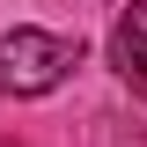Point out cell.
Returning <instances> with one entry per match:
<instances>
[{
	"instance_id": "6da1fadb",
	"label": "cell",
	"mask_w": 147,
	"mask_h": 147,
	"mask_svg": "<svg viewBox=\"0 0 147 147\" xmlns=\"http://www.w3.org/2000/svg\"><path fill=\"white\" fill-rule=\"evenodd\" d=\"M81 44L52 30H7L0 37V96H52L59 81L74 74Z\"/></svg>"
},
{
	"instance_id": "3957f363",
	"label": "cell",
	"mask_w": 147,
	"mask_h": 147,
	"mask_svg": "<svg viewBox=\"0 0 147 147\" xmlns=\"http://www.w3.org/2000/svg\"><path fill=\"white\" fill-rule=\"evenodd\" d=\"M0 147H7V140H0Z\"/></svg>"
},
{
	"instance_id": "7a4b0ae2",
	"label": "cell",
	"mask_w": 147,
	"mask_h": 147,
	"mask_svg": "<svg viewBox=\"0 0 147 147\" xmlns=\"http://www.w3.org/2000/svg\"><path fill=\"white\" fill-rule=\"evenodd\" d=\"M110 59H118V74H125V88L147 103V0L125 7V22H118V37H110Z\"/></svg>"
}]
</instances>
